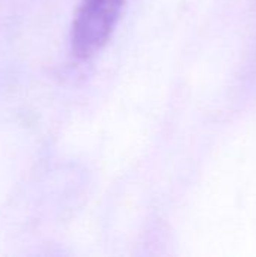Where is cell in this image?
<instances>
[{
  "label": "cell",
  "instance_id": "cell-1",
  "mask_svg": "<svg viewBox=\"0 0 256 257\" xmlns=\"http://www.w3.org/2000/svg\"><path fill=\"white\" fill-rule=\"evenodd\" d=\"M125 0H81L71 32V47L77 59L95 56L110 39Z\"/></svg>",
  "mask_w": 256,
  "mask_h": 257
}]
</instances>
